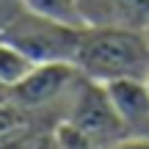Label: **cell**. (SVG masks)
Listing matches in <instances>:
<instances>
[{
  "label": "cell",
  "mask_w": 149,
  "mask_h": 149,
  "mask_svg": "<svg viewBox=\"0 0 149 149\" xmlns=\"http://www.w3.org/2000/svg\"><path fill=\"white\" fill-rule=\"evenodd\" d=\"M74 66L94 83L149 77V39L130 28H86L74 53Z\"/></svg>",
  "instance_id": "cell-1"
},
{
  "label": "cell",
  "mask_w": 149,
  "mask_h": 149,
  "mask_svg": "<svg viewBox=\"0 0 149 149\" xmlns=\"http://www.w3.org/2000/svg\"><path fill=\"white\" fill-rule=\"evenodd\" d=\"M0 39L14 44L33 64H50V61H74L83 31L42 19L19 6V14H11V19L0 28Z\"/></svg>",
  "instance_id": "cell-2"
},
{
  "label": "cell",
  "mask_w": 149,
  "mask_h": 149,
  "mask_svg": "<svg viewBox=\"0 0 149 149\" xmlns=\"http://www.w3.org/2000/svg\"><path fill=\"white\" fill-rule=\"evenodd\" d=\"M64 102H66L64 122H69L77 130H83L100 146L108 149L116 141H122L124 135H130L102 83H94V80L80 74V80L74 83V88L66 94Z\"/></svg>",
  "instance_id": "cell-3"
},
{
  "label": "cell",
  "mask_w": 149,
  "mask_h": 149,
  "mask_svg": "<svg viewBox=\"0 0 149 149\" xmlns=\"http://www.w3.org/2000/svg\"><path fill=\"white\" fill-rule=\"evenodd\" d=\"M80 80V72L72 61H50V64H36L28 77L19 86L11 88V100L17 105L36 111V108H47L58 100H66V94L74 88Z\"/></svg>",
  "instance_id": "cell-4"
},
{
  "label": "cell",
  "mask_w": 149,
  "mask_h": 149,
  "mask_svg": "<svg viewBox=\"0 0 149 149\" xmlns=\"http://www.w3.org/2000/svg\"><path fill=\"white\" fill-rule=\"evenodd\" d=\"M130 135H149V83L138 77L102 83Z\"/></svg>",
  "instance_id": "cell-5"
},
{
  "label": "cell",
  "mask_w": 149,
  "mask_h": 149,
  "mask_svg": "<svg viewBox=\"0 0 149 149\" xmlns=\"http://www.w3.org/2000/svg\"><path fill=\"white\" fill-rule=\"evenodd\" d=\"M19 6L28 14H36V17H42V19L86 31V22H83V17H80V8H77L74 0H19Z\"/></svg>",
  "instance_id": "cell-6"
},
{
  "label": "cell",
  "mask_w": 149,
  "mask_h": 149,
  "mask_svg": "<svg viewBox=\"0 0 149 149\" xmlns=\"http://www.w3.org/2000/svg\"><path fill=\"white\" fill-rule=\"evenodd\" d=\"M33 66L36 64H33L28 55H22L14 44L0 39V86H3V88L11 91L14 86H19Z\"/></svg>",
  "instance_id": "cell-7"
},
{
  "label": "cell",
  "mask_w": 149,
  "mask_h": 149,
  "mask_svg": "<svg viewBox=\"0 0 149 149\" xmlns=\"http://www.w3.org/2000/svg\"><path fill=\"white\" fill-rule=\"evenodd\" d=\"M113 28L146 31L149 28V0H113Z\"/></svg>",
  "instance_id": "cell-8"
},
{
  "label": "cell",
  "mask_w": 149,
  "mask_h": 149,
  "mask_svg": "<svg viewBox=\"0 0 149 149\" xmlns=\"http://www.w3.org/2000/svg\"><path fill=\"white\" fill-rule=\"evenodd\" d=\"M86 28H113V0H74Z\"/></svg>",
  "instance_id": "cell-9"
},
{
  "label": "cell",
  "mask_w": 149,
  "mask_h": 149,
  "mask_svg": "<svg viewBox=\"0 0 149 149\" xmlns=\"http://www.w3.org/2000/svg\"><path fill=\"white\" fill-rule=\"evenodd\" d=\"M53 138L58 144V149H105V146L97 144L94 138H88L83 130H77L74 124L64 122V119L53 127Z\"/></svg>",
  "instance_id": "cell-10"
},
{
  "label": "cell",
  "mask_w": 149,
  "mask_h": 149,
  "mask_svg": "<svg viewBox=\"0 0 149 149\" xmlns=\"http://www.w3.org/2000/svg\"><path fill=\"white\" fill-rule=\"evenodd\" d=\"M108 149H149V135H124Z\"/></svg>",
  "instance_id": "cell-11"
},
{
  "label": "cell",
  "mask_w": 149,
  "mask_h": 149,
  "mask_svg": "<svg viewBox=\"0 0 149 149\" xmlns=\"http://www.w3.org/2000/svg\"><path fill=\"white\" fill-rule=\"evenodd\" d=\"M28 149H58V144H55V138H53V130H50V133H39L36 138L31 141V144H28Z\"/></svg>",
  "instance_id": "cell-12"
},
{
  "label": "cell",
  "mask_w": 149,
  "mask_h": 149,
  "mask_svg": "<svg viewBox=\"0 0 149 149\" xmlns=\"http://www.w3.org/2000/svg\"><path fill=\"white\" fill-rule=\"evenodd\" d=\"M6 100H11V91H8V88H3V86H0V102H6Z\"/></svg>",
  "instance_id": "cell-13"
},
{
  "label": "cell",
  "mask_w": 149,
  "mask_h": 149,
  "mask_svg": "<svg viewBox=\"0 0 149 149\" xmlns=\"http://www.w3.org/2000/svg\"><path fill=\"white\" fill-rule=\"evenodd\" d=\"M144 33H146V39H149V28H146V31H144Z\"/></svg>",
  "instance_id": "cell-14"
},
{
  "label": "cell",
  "mask_w": 149,
  "mask_h": 149,
  "mask_svg": "<svg viewBox=\"0 0 149 149\" xmlns=\"http://www.w3.org/2000/svg\"><path fill=\"white\" fill-rule=\"evenodd\" d=\"M146 83H149V77H146Z\"/></svg>",
  "instance_id": "cell-15"
}]
</instances>
